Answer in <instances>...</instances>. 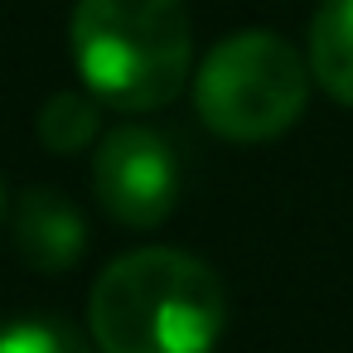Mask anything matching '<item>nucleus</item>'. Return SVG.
Here are the masks:
<instances>
[{
	"label": "nucleus",
	"instance_id": "1",
	"mask_svg": "<svg viewBox=\"0 0 353 353\" xmlns=\"http://www.w3.org/2000/svg\"><path fill=\"white\" fill-rule=\"evenodd\" d=\"M88 324L97 353H213L228 329V290L208 261L141 247L97 276Z\"/></svg>",
	"mask_w": 353,
	"mask_h": 353
},
{
	"label": "nucleus",
	"instance_id": "2",
	"mask_svg": "<svg viewBox=\"0 0 353 353\" xmlns=\"http://www.w3.org/2000/svg\"><path fill=\"white\" fill-rule=\"evenodd\" d=\"M68 39L78 78L117 112H155L189 83L194 25L184 0H78Z\"/></svg>",
	"mask_w": 353,
	"mask_h": 353
},
{
	"label": "nucleus",
	"instance_id": "3",
	"mask_svg": "<svg viewBox=\"0 0 353 353\" xmlns=\"http://www.w3.org/2000/svg\"><path fill=\"white\" fill-rule=\"evenodd\" d=\"M310 97V68L295 44L271 30H242L223 39L194 78V107L203 126L223 141H271L281 136Z\"/></svg>",
	"mask_w": 353,
	"mask_h": 353
},
{
	"label": "nucleus",
	"instance_id": "4",
	"mask_svg": "<svg viewBox=\"0 0 353 353\" xmlns=\"http://www.w3.org/2000/svg\"><path fill=\"white\" fill-rule=\"evenodd\" d=\"M92 189L121 228H160L184 189L174 145L150 126H117L97 145Z\"/></svg>",
	"mask_w": 353,
	"mask_h": 353
},
{
	"label": "nucleus",
	"instance_id": "5",
	"mask_svg": "<svg viewBox=\"0 0 353 353\" xmlns=\"http://www.w3.org/2000/svg\"><path fill=\"white\" fill-rule=\"evenodd\" d=\"M15 247H20V256L34 271L59 276V271H68V266L83 261V252H88V223H83V213H78V203L68 194L39 184L15 208Z\"/></svg>",
	"mask_w": 353,
	"mask_h": 353
},
{
	"label": "nucleus",
	"instance_id": "6",
	"mask_svg": "<svg viewBox=\"0 0 353 353\" xmlns=\"http://www.w3.org/2000/svg\"><path fill=\"white\" fill-rule=\"evenodd\" d=\"M310 78L353 107V0H324L310 20Z\"/></svg>",
	"mask_w": 353,
	"mask_h": 353
},
{
	"label": "nucleus",
	"instance_id": "7",
	"mask_svg": "<svg viewBox=\"0 0 353 353\" xmlns=\"http://www.w3.org/2000/svg\"><path fill=\"white\" fill-rule=\"evenodd\" d=\"M34 126H39L44 150H54V155H73V150H83V145L97 136L102 112H97V102L83 97V92H54V97L44 102V112H39Z\"/></svg>",
	"mask_w": 353,
	"mask_h": 353
},
{
	"label": "nucleus",
	"instance_id": "8",
	"mask_svg": "<svg viewBox=\"0 0 353 353\" xmlns=\"http://www.w3.org/2000/svg\"><path fill=\"white\" fill-rule=\"evenodd\" d=\"M0 353H92V343L59 314H30L0 324Z\"/></svg>",
	"mask_w": 353,
	"mask_h": 353
},
{
	"label": "nucleus",
	"instance_id": "9",
	"mask_svg": "<svg viewBox=\"0 0 353 353\" xmlns=\"http://www.w3.org/2000/svg\"><path fill=\"white\" fill-rule=\"evenodd\" d=\"M0 213H6V184H0Z\"/></svg>",
	"mask_w": 353,
	"mask_h": 353
}]
</instances>
